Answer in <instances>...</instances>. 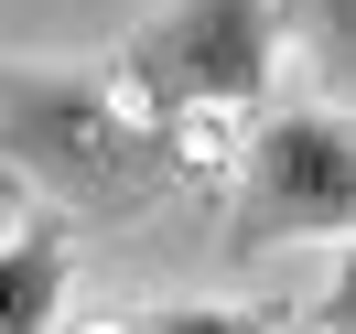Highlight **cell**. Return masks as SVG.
Masks as SVG:
<instances>
[{"label": "cell", "instance_id": "6", "mask_svg": "<svg viewBox=\"0 0 356 334\" xmlns=\"http://www.w3.org/2000/svg\"><path fill=\"white\" fill-rule=\"evenodd\" d=\"M291 312H259V302H140L119 334H281Z\"/></svg>", "mask_w": 356, "mask_h": 334}, {"label": "cell", "instance_id": "1", "mask_svg": "<svg viewBox=\"0 0 356 334\" xmlns=\"http://www.w3.org/2000/svg\"><path fill=\"white\" fill-rule=\"evenodd\" d=\"M0 162L44 216H140L184 173L173 130L119 108L97 65H22V54H0Z\"/></svg>", "mask_w": 356, "mask_h": 334}, {"label": "cell", "instance_id": "2", "mask_svg": "<svg viewBox=\"0 0 356 334\" xmlns=\"http://www.w3.org/2000/svg\"><path fill=\"white\" fill-rule=\"evenodd\" d=\"M97 76H108L119 108H140L152 130L216 119V108H259L270 76H281V11H270V0H162Z\"/></svg>", "mask_w": 356, "mask_h": 334}, {"label": "cell", "instance_id": "7", "mask_svg": "<svg viewBox=\"0 0 356 334\" xmlns=\"http://www.w3.org/2000/svg\"><path fill=\"white\" fill-rule=\"evenodd\" d=\"M22 216H44V205H33L22 183H11V162H0V237H11V226H22Z\"/></svg>", "mask_w": 356, "mask_h": 334}, {"label": "cell", "instance_id": "4", "mask_svg": "<svg viewBox=\"0 0 356 334\" xmlns=\"http://www.w3.org/2000/svg\"><path fill=\"white\" fill-rule=\"evenodd\" d=\"M65 281H76L65 216H22L0 237V334H54L65 324Z\"/></svg>", "mask_w": 356, "mask_h": 334}, {"label": "cell", "instance_id": "8", "mask_svg": "<svg viewBox=\"0 0 356 334\" xmlns=\"http://www.w3.org/2000/svg\"><path fill=\"white\" fill-rule=\"evenodd\" d=\"M281 334H346V302H324L313 324H281Z\"/></svg>", "mask_w": 356, "mask_h": 334}, {"label": "cell", "instance_id": "3", "mask_svg": "<svg viewBox=\"0 0 356 334\" xmlns=\"http://www.w3.org/2000/svg\"><path fill=\"white\" fill-rule=\"evenodd\" d=\"M356 226V130L334 97L313 108H270L259 140L238 151V194H227V248H334Z\"/></svg>", "mask_w": 356, "mask_h": 334}, {"label": "cell", "instance_id": "5", "mask_svg": "<svg viewBox=\"0 0 356 334\" xmlns=\"http://www.w3.org/2000/svg\"><path fill=\"white\" fill-rule=\"evenodd\" d=\"M281 11V44H302L313 65H324V87H346L356 65V0H270Z\"/></svg>", "mask_w": 356, "mask_h": 334}]
</instances>
